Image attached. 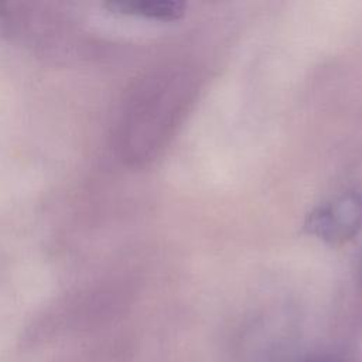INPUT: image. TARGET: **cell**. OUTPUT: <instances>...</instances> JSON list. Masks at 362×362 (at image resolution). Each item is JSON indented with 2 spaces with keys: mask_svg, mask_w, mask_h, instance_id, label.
I'll return each mask as SVG.
<instances>
[{
  "mask_svg": "<svg viewBox=\"0 0 362 362\" xmlns=\"http://www.w3.org/2000/svg\"><path fill=\"white\" fill-rule=\"evenodd\" d=\"M8 38V10L7 1H0V41Z\"/></svg>",
  "mask_w": 362,
  "mask_h": 362,
  "instance_id": "obj_3",
  "label": "cell"
},
{
  "mask_svg": "<svg viewBox=\"0 0 362 362\" xmlns=\"http://www.w3.org/2000/svg\"><path fill=\"white\" fill-rule=\"evenodd\" d=\"M110 13L148 20H175L182 14V4L158 0H124L106 4Z\"/></svg>",
  "mask_w": 362,
  "mask_h": 362,
  "instance_id": "obj_2",
  "label": "cell"
},
{
  "mask_svg": "<svg viewBox=\"0 0 362 362\" xmlns=\"http://www.w3.org/2000/svg\"><path fill=\"white\" fill-rule=\"evenodd\" d=\"M362 228V195L345 192L310 214L307 229L310 233L329 243L351 239Z\"/></svg>",
  "mask_w": 362,
  "mask_h": 362,
  "instance_id": "obj_1",
  "label": "cell"
}]
</instances>
